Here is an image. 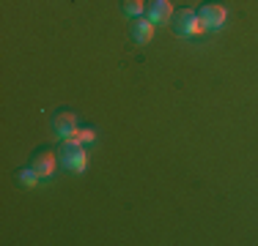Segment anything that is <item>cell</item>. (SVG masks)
<instances>
[{"mask_svg":"<svg viewBox=\"0 0 258 246\" xmlns=\"http://www.w3.org/2000/svg\"><path fill=\"white\" fill-rule=\"evenodd\" d=\"M173 28H176V33H179V36H184V39H198V36H204V33H206L204 20H201L198 11H192V9H181V11H176V17H173Z\"/></svg>","mask_w":258,"mask_h":246,"instance_id":"obj_1","label":"cell"},{"mask_svg":"<svg viewBox=\"0 0 258 246\" xmlns=\"http://www.w3.org/2000/svg\"><path fill=\"white\" fill-rule=\"evenodd\" d=\"M58 151H52V148H39V151L33 153V159H30V167L39 172V178L44 181V178H52L55 170H58Z\"/></svg>","mask_w":258,"mask_h":246,"instance_id":"obj_2","label":"cell"},{"mask_svg":"<svg viewBox=\"0 0 258 246\" xmlns=\"http://www.w3.org/2000/svg\"><path fill=\"white\" fill-rule=\"evenodd\" d=\"M198 17L204 20L206 30H220L225 25V20H228V11H225L220 3H212V0H209V3H204L198 9Z\"/></svg>","mask_w":258,"mask_h":246,"instance_id":"obj_3","label":"cell"},{"mask_svg":"<svg viewBox=\"0 0 258 246\" xmlns=\"http://www.w3.org/2000/svg\"><path fill=\"white\" fill-rule=\"evenodd\" d=\"M52 132L58 140L72 137V134L77 132V115L72 112V109H58V112L52 115Z\"/></svg>","mask_w":258,"mask_h":246,"instance_id":"obj_4","label":"cell"},{"mask_svg":"<svg viewBox=\"0 0 258 246\" xmlns=\"http://www.w3.org/2000/svg\"><path fill=\"white\" fill-rule=\"evenodd\" d=\"M176 11L170 0H151L149 3V20L154 25H165V22H173Z\"/></svg>","mask_w":258,"mask_h":246,"instance_id":"obj_5","label":"cell"},{"mask_svg":"<svg viewBox=\"0 0 258 246\" xmlns=\"http://www.w3.org/2000/svg\"><path fill=\"white\" fill-rule=\"evenodd\" d=\"M154 28H157V25L151 22V20L138 17V20L132 22V39L138 41V44H149V41L154 39Z\"/></svg>","mask_w":258,"mask_h":246,"instance_id":"obj_6","label":"cell"},{"mask_svg":"<svg viewBox=\"0 0 258 246\" xmlns=\"http://www.w3.org/2000/svg\"><path fill=\"white\" fill-rule=\"evenodd\" d=\"M60 164H63L69 172H85L88 170V153H85V145H80L75 153H69L66 159H60Z\"/></svg>","mask_w":258,"mask_h":246,"instance_id":"obj_7","label":"cell"},{"mask_svg":"<svg viewBox=\"0 0 258 246\" xmlns=\"http://www.w3.org/2000/svg\"><path fill=\"white\" fill-rule=\"evenodd\" d=\"M121 11H124L126 17H132V20H138L146 11V0H121Z\"/></svg>","mask_w":258,"mask_h":246,"instance_id":"obj_8","label":"cell"},{"mask_svg":"<svg viewBox=\"0 0 258 246\" xmlns=\"http://www.w3.org/2000/svg\"><path fill=\"white\" fill-rule=\"evenodd\" d=\"M17 181H20L25 189H33L41 178H39V172H36L33 167H22V170H17Z\"/></svg>","mask_w":258,"mask_h":246,"instance_id":"obj_9","label":"cell"},{"mask_svg":"<svg viewBox=\"0 0 258 246\" xmlns=\"http://www.w3.org/2000/svg\"><path fill=\"white\" fill-rule=\"evenodd\" d=\"M72 140H77L80 145H88L96 140V129L94 126H77V132L72 134Z\"/></svg>","mask_w":258,"mask_h":246,"instance_id":"obj_10","label":"cell"}]
</instances>
